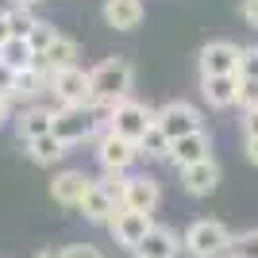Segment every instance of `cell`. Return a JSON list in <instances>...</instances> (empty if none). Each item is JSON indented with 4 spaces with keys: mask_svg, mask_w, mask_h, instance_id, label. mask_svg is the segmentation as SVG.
Segmentation results:
<instances>
[{
    "mask_svg": "<svg viewBox=\"0 0 258 258\" xmlns=\"http://www.w3.org/2000/svg\"><path fill=\"white\" fill-rule=\"evenodd\" d=\"M131 81H135V66L123 58V54H112L89 74V85H93V108H116L127 100Z\"/></svg>",
    "mask_w": 258,
    "mask_h": 258,
    "instance_id": "6da1fadb",
    "label": "cell"
},
{
    "mask_svg": "<svg viewBox=\"0 0 258 258\" xmlns=\"http://www.w3.org/2000/svg\"><path fill=\"white\" fill-rule=\"evenodd\" d=\"M235 247V235L220 220H193L181 235V250L193 258H220Z\"/></svg>",
    "mask_w": 258,
    "mask_h": 258,
    "instance_id": "7a4b0ae2",
    "label": "cell"
},
{
    "mask_svg": "<svg viewBox=\"0 0 258 258\" xmlns=\"http://www.w3.org/2000/svg\"><path fill=\"white\" fill-rule=\"evenodd\" d=\"M46 89L54 93L58 108H93V85H89V74H85V70H77V66H70V70H62V74H50Z\"/></svg>",
    "mask_w": 258,
    "mask_h": 258,
    "instance_id": "3957f363",
    "label": "cell"
},
{
    "mask_svg": "<svg viewBox=\"0 0 258 258\" xmlns=\"http://www.w3.org/2000/svg\"><path fill=\"white\" fill-rule=\"evenodd\" d=\"M97 112L93 108H54V123H50V135L62 139L66 147H77V143L93 139L97 131Z\"/></svg>",
    "mask_w": 258,
    "mask_h": 258,
    "instance_id": "277c9868",
    "label": "cell"
},
{
    "mask_svg": "<svg viewBox=\"0 0 258 258\" xmlns=\"http://www.w3.org/2000/svg\"><path fill=\"white\" fill-rule=\"evenodd\" d=\"M154 123L166 131V139H185L193 131H205V119H201V108L189 104V100H170L154 112Z\"/></svg>",
    "mask_w": 258,
    "mask_h": 258,
    "instance_id": "5b68a950",
    "label": "cell"
},
{
    "mask_svg": "<svg viewBox=\"0 0 258 258\" xmlns=\"http://www.w3.org/2000/svg\"><path fill=\"white\" fill-rule=\"evenodd\" d=\"M154 123V112L147 104H139V100H123V104L112 108V116H108V131L112 135H119V139H127L139 147V139L147 135V127Z\"/></svg>",
    "mask_w": 258,
    "mask_h": 258,
    "instance_id": "8992f818",
    "label": "cell"
},
{
    "mask_svg": "<svg viewBox=\"0 0 258 258\" xmlns=\"http://www.w3.org/2000/svg\"><path fill=\"white\" fill-rule=\"evenodd\" d=\"M151 227H154V220L147 212H131V208H123V205H119L116 216L108 220V231H112V239H116L123 250H135L143 239L151 235Z\"/></svg>",
    "mask_w": 258,
    "mask_h": 258,
    "instance_id": "52a82bcc",
    "label": "cell"
},
{
    "mask_svg": "<svg viewBox=\"0 0 258 258\" xmlns=\"http://www.w3.org/2000/svg\"><path fill=\"white\" fill-rule=\"evenodd\" d=\"M239 54L243 46L227 43V39H212L201 50V77H239Z\"/></svg>",
    "mask_w": 258,
    "mask_h": 258,
    "instance_id": "ba28073f",
    "label": "cell"
},
{
    "mask_svg": "<svg viewBox=\"0 0 258 258\" xmlns=\"http://www.w3.org/2000/svg\"><path fill=\"white\" fill-rule=\"evenodd\" d=\"M97 158L100 166H104V173H127L131 162L139 158V147L127 139H119V135H112V131H104L97 143Z\"/></svg>",
    "mask_w": 258,
    "mask_h": 258,
    "instance_id": "9c48e42d",
    "label": "cell"
},
{
    "mask_svg": "<svg viewBox=\"0 0 258 258\" xmlns=\"http://www.w3.org/2000/svg\"><path fill=\"white\" fill-rule=\"evenodd\" d=\"M89 189H93V177H85L81 170H62V173H54V181H50V197L66 208H77Z\"/></svg>",
    "mask_w": 258,
    "mask_h": 258,
    "instance_id": "30bf717a",
    "label": "cell"
},
{
    "mask_svg": "<svg viewBox=\"0 0 258 258\" xmlns=\"http://www.w3.org/2000/svg\"><path fill=\"white\" fill-rule=\"evenodd\" d=\"M208 151H212V139H208L205 131H193V135L170 143V162L177 166V170H189V166H197V162L212 158Z\"/></svg>",
    "mask_w": 258,
    "mask_h": 258,
    "instance_id": "8fae6325",
    "label": "cell"
},
{
    "mask_svg": "<svg viewBox=\"0 0 258 258\" xmlns=\"http://www.w3.org/2000/svg\"><path fill=\"white\" fill-rule=\"evenodd\" d=\"M158 201H162V189H158V181H154V177H147V173L127 177V189H123V208L151 216L154 208H158Z\"/></svg>",
    "mask_w": 258,
    "mask_h": 258,
    "instance_id": "7c38bea8",
    "label": "cell"
},
{
    "mask_svg": "<svg viewBox=\"0 0 258 258\" xmlns=\"http://www.w3.org/2000/svg\"><path fill=\"white\" fill-rule=\"evenodd\" d=\"M177 254H181V239L166 224H154L151 235L135 247V258H177Z\"/></svg>",
    "mask_w": 258,
    "mask_h": 258,
    "instance_id": "4fadbf2b",
    "label": "cell"
},
{
    "mask_svg": "<svg viewBox=\"0 0 258 258\" xmlns=\"http://www.w3.org/2000/svg\"><path fill=\"white\" fill-rule=\"evenodd\" d=\"M104 23L116 31H135L143 23V0H104Z\"/></svg>",
    "mask_w": 258,
    "mask_h": 258,
    "instance_id": "5bb4252c",
    "label": "cell"
},
{
    "mask_svg": "<svg viewBox=\"0 0 258 258\" xmlns=\"http://www.w3.org/2000/svg\"><path fill=\"white\" fill-rule=\"evenodd\" d=\"M181 185L193 197H208L216 185H220V166H216V158H205V162H197V166H189V170H181Z\"/></svg>",
    "mask_w": 258,
    "mask_h": 258,
    "instance_id": "9a60e30c",
    "label": "cell"
},
{
    "mask_svg": "<svg viewBox=\"0 0 258 258\" xmlns=\"http://www.w3.org/2000/svg\"><path fill=\"white\" fill-rule=\"evenodd\" d=\"M201 93L212 108H231L239 100V77H201Z\"/></svg>",
    "mask_w": 258,
    "mask_h": 258,
    "instance_id": "2e32d148",
    "label": "cell"
},
{
    "mask_svg": "<svg viewBox=\"0 0 258 258\" xmlns=\"http://www.w3.org/2000/svg\"><path fill=\"white\" fill-rule=\"evenodd\" d=\"M77 208H81V216H85L89 224H108V220L116 216V208H119V205L104 193V189H100L97 181H93V189L85 193V201H81Z\"/></svg>",
    "mask_w": 258,
    "mask_h": 258,
    "instance_id": "e0dca14e",
    "label": "cell"
},
{
    "mask_svg": "<svg viewBox=\"0 0 258 258\" xmlns=\"http://www.w3.org/2000/svg\"><path fill=\"white\" fill-rule=\"evenodd\" d=\"M50 123H54V112L35 104L16 119V135H20V143H31V139H39V135H50Z\"/></svg>",
    "mask_w": 258,
    "mask_h": 258,
    "instance_id": "ac0fdd59",
    "label": "cell"
},
{
    "mask_svg": "<svg viewBox=\"0 0 258 258\" xmlns=\"http://www.w3.org/2000/svg\"><path fill=\"white\" fill-rule=\"evenodd\" d=\"M74 58H77V43L66 39V35H58V39L50 43V50L39 54V62L46 66V74H62V70H70V66H77Z\"/></svg>",
    "mask_w": 258,
    "mask_h": 258,
    "instance_id": "d6986e66",
    "label": "cell"
},
{
    "mask_svg": "<svg viewBox=\"0 0 258 258\" xmlns=\"http://www.w3.org/2000/svg\"><path fill=\"white\" fill-rule=\"evenodd\" d=\"M35 58H39V54L31 50V43H27V39H8V43L0 46V62L8 66L12 74H23V70H31Z\"/></svg>",
    "mask_w": 258,
    "mask_h": 258,
    "instance_id": "ffe728a7",
    "label": "cell"
},
{
    "mask_svg": "<svg viewBox=\"0 0 258 258\" xmlns=\"http://www.w3.org/2000/svg\"><path fill=\"white\" fill-rule=\"evenodd\" d=\"M66 147L62 139H54V135H39V139H31L27 143V158L31 162H39V166H54L58 158H66Z\"/></svg>",
    "mask_w": 258,
    "mask_h": 258,
    "instance_id": "44dd1931",
    "label": "cell"
},
{
    "mask_svg": "<svg viewBox=\"0 0 258 258\" xmlns=\"http://www.w3.org/2000/svg\"><path fill=\"white\" fill-rule=\"evenodd\" d=\"M4 16H8V31H12V39H27V35L35 31V12L27 8V4H12L8 12H4Z\"/></svg>",
    "mask_w": 258,
    "mask_h": 258,
    "instance_id": "7402d4cb",
    "label": "cell"
},
{
    "mask_svg": "<svg viewBox=\"0 0 258 258\" xmlns=\"http://www.w3.org/2000/svg\"><path fill=\"white\" fill-rule=\"evenodd\" d=\"M139 154L143 158H170V139H166V131L158 123H151L147 135L139 139Z\"/></svg>",
    "mask_w": 258,
    "mask_h": 258,
    "instance_id": "603a6c76",
    "label": "cell"
},
{
    "mask_svg": "<svg viewBox=\"0 0 258 258\" xmlns=\"http://www.w3.org/2000/svg\"><path fill=\"white\" fill-rule=\"evenodd\" d=\"M54 39H58V31H54V23H46V20H39V23H35V31L27 35V43H31L35 54H46Z\"/></svg>",
    "mask_w": 258,
    "mask_h": 258,
    "instance_id": "cb8c5ba5",
    "label": "cell"
},
{
    "mask_svg": "<svg viewBox=\"0 0 258 258\" xmlns=\"http://www.w3.org/2000/svg\"><path fill=\"white\" fill-rule=\"evenodd\" d=\"M239 81H258V46H243V54H239Z\"/></svg>",
    "mask_w": 258,
    "mask_h": 258,
    "instance_id": "d4e9b609",
    "label": "cell"
},
{
    "mask_svg": "<svg viewBox=\"0 0 258 258\" xmlns=\"http://www.w3.org/2000/svg\"><path fill=\"white\" fill-rule=\"evenodd\" d=\"M97 185L112 197V201H116V205H123V189H127V177H123V173H104Z\"/></svg>",
    "mask_w": 258,
    "mask_h": 258,
    "instance_id": "484cf974",
    "label": "cell"
},
{
    "mask_svg": "<svg viewBox=\"0 0 258 258\" xmlns=\"http://www.w3.org/2000/svg\"><path fill=\"white\" fill-rule=\"evenodd\" d=\"M231 250H235L231 258H258V227H254V231H243Z\"/></svg>",
    "mask_w": 258,
    "mask_h": 258,
    "instance_id": "4316f807",
    "label": "cell"
},
{
    "mask_svg": "<svg viewBox=\"0 0 258 258\" xmlns=\"http://www.w3.org/2000/svg\"><path fill=\"white\" fill-rule=\"evenodd\" d=\"M243 112L258 108V81H239V100H235Z\"/></svg>",
    "mask_w": 258,
    "mask_h": 258,
    "instance_id": "83f0119b",
    "label": "cell"
},
{
    "mask_svg": "<svg viewBox=\"0 0 258 258\" xmlns=\"http://www.w3.org/2000/svg\"><path fill=\"white\" fill-rule=\"evenodd\" d=\"M62 258H100V250L93 247V243H70L66 250H58Z\"/></svg>",
    "mask_w": 258,
    "mask_h": 258,
    "instance_id": "f1b7e54d",
    "label": "cell"
},
{
    "mask_svg": "<svg viewBox=\"0 0 258 258\" xmlns=\"http://www.w3.org/2000/svg\"><path fill=\"white\" fill-rule=\"evenodd\" d=\"M12 89H16V74L0 62V93H4V97H12Z\"/></svg>",
    "mask_w": 258,
    "mask_h": 258,
    "instance_id": "f546056e",
    "label": "cell"
},
{
    "mask_svg": "<svg viewBox=\"0 0 258 258\" xmlns=\"http://www.w3.org/2000/svg\"><path fill=\"white\" fill-rule=\"evenodd\" d=\"M243 131H247V139H254V135H258V108H250L247 116H243Z\"/></svg>",
    "mask_w": 258,
    "mask_h": 258,
    "instance_id": "4dcf8cb0",
    "label": "cell"
},
{
    "mask_svg": "<svg viewBox=\"0 0 258 258\" xmlns=\"http://www.w3.org/2000/svg\"><path fill=\"white\" fill-rule=\"evenodd\" d=\"M243 20L250 27H258V0H243Z\"/></svg>",
    "mask_w": 258,
    "mask_h": 258,
    "instance_id": "1f68e13d",
    "label": "cell"
},
{
    "mask_svg": "<svg viewBox=\"0 0 258 258\" xmlns=\"http://www.w3.org/2000/svg\"><path fill=\"white\" fill-rule=\"evenodd\" d=\"M8 116H12V97H4V93H0V123H4Z\"/></svg>",
    "mask_w": 258,
    "mask_h": 258,
    "instance_id": "d6a6232c",
    "label": "cell"
},
{
    "mask_svg": "<svg viewBox=\"0 0 258 258\" xmlns=\"http://www.w3.org/2000/svg\"><path fill=\"white\" fill-rule=\"evenodd\" d=\"M12 39V31H8V16H4V12H0V46L8 43Z\"/></svg>",
    "mask_w": 258,
    "mask_h": 258,
    "instance_id": "836d02e7",
    "label": "cell"
},
{
    "mask_svg": "<svg viewBox=\"0 0 258 258\" xmlns=\"http://www.w3.org/2000/svg\"><path fill=\"white\" fill-rule=\"evenodd\" d=\"M247 158L258 166V135H254V139H247Z\"/></svg>",
    "mask_w": 258,
    "mask_h": 258,
    "instance_id": "e575fe53",
    "label": "cell"
},
{
    "mask_svg": "<svg viewBox=\"0 0 258 258\" xmlns=\"http://www.w3.org/2000/svg\"><path fill=\"white\" fill-rule=\"evenodd\" d=\"M35 258H62V254H58V250H39Z\"/></svg>",
    "mask_w": 258,
    "mask_h": 258,
    "instance_id": "d590c367",
    "label": "cell"
},
{
    "mask_svg": "<svg viewBox=\"0 0 258 258\" xmlns=\"http://www.w3.org/2000/svg\"><path fill=\"white\" fill-rule=\"evenodd\" d=\"M12 4H27V8H31V4H35V0H12Z\"/></svg>",
    "mask_w": 258,
    "mask_h": 258,
    "instance_id": "8d00e7d4",
    "label": "cell"
}]
</instances>
